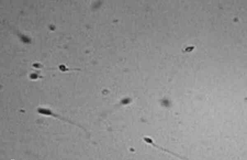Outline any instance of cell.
Wrapping results in <instances>:
<instances>
[{"label":"cell","instance_id":"obj_1","mask_svg":"<svg viewBox=\"0 0 247 160\" xmlns=\"http://www.w3.org/2000/svg\"><path fill=\"white\" fill-rule=\"evenodd\" d=\"M144 140L145 141H146V142L148 143L151 144V145H152L153 147H155L157 148H158V149H161V150L163 151H165L166 152L171 153V154L175 156L176 157H179V158H182L181 157H180L179 155H178L176 154L175 153L172 152L168 150V149H164V148H162L161 147H160V146H159L156 145V144L153 142V140H152V139L150 138H148V137H144Z\"/></svg>","mask_w":247,"mask_h":160}]
</instances>
